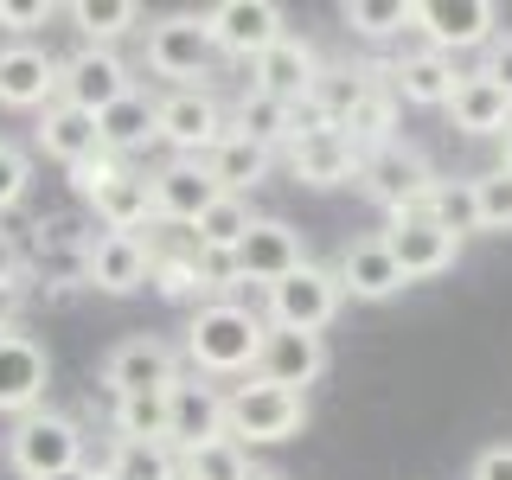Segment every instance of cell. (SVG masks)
Wrapping results in <instances>:
<instances>
[{"label": "cell", "mask_w": 512, "mask_h": 480, "mask_svg": "<svg viewBox=\"0 0 512 480\" xmlns=\"http://www.w3.org/2000/svg\"><path fill=\"white\" fill-rule=\"evenodd\" d=\"M256 346H263V314H250L244 301L212 295L186 320V359L199 378H250Z\"/></svg>", "instance_id": "obj_1"}, {"label": "cell", "mask_w": 512, "mask_h": 480, "mask_svg": "<svg viewBox=\"0 0 512 480\" xmlns=\"http://www.w3.org/2000/svg\"><path fill=\"white\" fill-rule=\"evenodd\" d=\"M7 468L20 480H52V474L84 468V429L52 404L13 416L7 423Z\"/></svg>", "instance_id": "obj_2"}, {"label": "cell", "mask_w": 512, "mask_h": 480, "mask_svg": "<svg viewBox=\"0 0 512 480\" xmlns=\"http://www.w3.org/2000/svg\"><path fill=\"white\" fill-rule=\"evenodd\" d=\"M436 180H442V173L429 167V154L416 148V141H404V135H397L391 148H378V154L359 160V186H365V199H372L384 218L423 212V199H429Z\"/></svg>", "instance_id": "obj_3"}, {"label": "cell", "mask_w": 512, "mask_h": 480, "mask_svg": "<svg viewBox=\"0 0 512 480\" xmlns=\"http://www.w3.org/2000/svg\"><path fill=\"white\" fill-rule=\"evenodd\" d=\"M301 423H308V397H295V391H276V384H256V378L224 391V436L244 448L288 442V436H301Z\"/></svg>", "instance_id": "obj_4"}, {"label": "cell", "mask_w": 512, "mask_h": 480, "mask_svg": "<svg viewBox=\"0 0 512 480\" xmlns=\"http://www.w3.org/2000/svg\"><path fill=\"white\" fill-rule=\"evenodd\" d=\"M263 301H269L263 327H282V333H327L346 295H340V282H333V269L301 263V269H288L282 282H269Z\"/></svg>", "instance_id": "obj_5"}, {"label": "cell", "mask_w": 512, "mask_h": 480, "mask_svg": "<svg viewBox=\"0 0 512 480\" xmlns=\"http://www.w3.org/2000/svg\"><path fill=\"white\" fill-rule=\"evenodd\" d=\"M410 32L442 58L487 52L493 32H500V7L493 0H423V7H410Z\"/></svg>", "instance_id": "obj_6"}, {"label": "cell", "mask_w": 512, "mask_h": 480, "mask_svg": "<svg viewBox=\"0 0 512 480\" xmlns=\"http://www.w3.org/2000/svg\"><path fill=\"white\" fill-rule=\"evenodd\" d=\"M218 45L205 32V13H167V20L148 26V71L167 77V90H186L212 71Z\"/></svg>", "instance_id": "obj_7"}, {"label": "cell", "mask_w": 512, "mask_h": 480, "mask_svg": "<svg viewBox=\"0 0 512 480\" xmlns=\"http://www.w3.org/2000/svg\"><path fill=\"white\" fill-rule=\"evenodd\" d=\"M128 90H135V77L116 58V45H77L71 58H58V103L84 109V116H103Z\"/></svg>", "instance_id": "obj_8"}, {"label": "cell", "mask_w": 512, "mask_h": 480, "mask_svg": "<svg viewBox=\"0 0 512 480\" xmlns=\"http://www.w3.org/2000/svg\"><path fill=\"white\" fill-rule=\"evenodd\" d=\"M154 135L173 148V160H199L212 141L224 135V109L205 84H186V90H167L154 96Z\"/></svg>", "instance_id": "obj_9"}, {"label": "cell", "mask_w": 512, "mask_h": 480, "mask_svg": "<svg viewBox=\"0 0 512 480\" xmlns=\"http://www.w3.org/2000/svg\"><path fill=\"white\" fill-rule=\"evenodd\" d=\"M173 378H180V352L167 340H154V333H128L103 359V391L109 397H160Z\"/></svg>", "instance_id": "obj_10"}, {"label": "cell", "mask_w": 512, "mask_h": 480, "mask_svg": "<svg viewBox=\"0 0 512 480\" xmlns=\"http://www.w3.org/2000/svg\"><path fill=\"white\" fill-rule=\"evenodd\" d=\"M231 263V276L237 282H256V288H269V282H282L288 269H301L308 263V244H301V231L288 218H256L244 237H237V250L224 256Z\"/></svg>", "instance_id": "obj_11"}, {"label": "cell", "mask_w": 512, "mask_h": 480, "mask_svg": "<svg viewBox=\"0 0 512 480\" xmlns=\"http://www.w3.org/2000/svg\"><path fill=\"white\" fill-rule=\"evenodd\" d=\"M224 436V391L199 372H180L167 384V448L173 455H192V448Z\"/></svg>", "instance_id": "obj_12"}, {"label": "cell", "mask_w": 512, "mask_h": 480, "mask_svg": "<svg viewBox=\"0 0 512 480\" xmlns=\"http://www.w3.org/2000/svg\"><path fill=\"white\" fill-rule=\"evenodd\" d=\"M320 372H327V340H320V333L263 327V346H256V365H250L256 384H276V391L308 397V384H320Z\"/></svg>", "instance_id": "obj_13"}, {"label": "cell", "mask_w": 512, "mask_h": 480, "mask_svg": "<svg viewBox=\"0 0 512 480\" xmlns=\"http://www.w3.org/2000/svg\"><path fill=\"white\" fill-rule=\"evenodd\" d=\"M205 32H212L218 52L250 64L256 52H269V45L288 32V13L276 7V0H218V7L205 13Z\"/></svg>", "instance_id": "obj_14"}, {"label": "cell", "mask_w": 512, "mask_h": 480, "mask_svg": "<svg viewBox=\"0 0 512 480\" xmlns=\"http://www.w3.org/2000/svg\"><path fill=\"white\" fill-rule=\"evenodd\" d=\"M384 250H391V263L404 269V282H429V276H442V269H455L461 237H448L442 224L423 218V212H404V218H391V231H384Z\"/></svg>", "instance_id": "obj_15"}, {"label": "cell", "mask_w": 512, "mask_h": 480, "mask_svg": "<svg viewBox=\"0 0 512 480\" xmlns=\"http://www.w3.org/2000/svg\"><path fill=\"white\" fill-rule=\"evenodd\" d=\"M45 384H52V359L32 333H0V416H26L45 404Z\"/></svg>", "instance_id": "obj_16"}, {"label": "cell", "mask_w": 512, "mask_h": 480, "mask_svg": "<svg viewBox=\"0 0 512 480\" xmlns=\"http://www.w3.org/2000/svg\"><path fill=\"white\" fill-rule=\"evenodd\" d=\"M148 282L160 301H192V308H205L212 301V256H205L192 237L180 231V244H154L148 237Z\"/></svg>", "instance_id": "obj_17"}, {"label": "cell", "mask_w": 512, "mask_h": 480, "mask_svg": "<svg viewBox=\"0 0 512 480\" xmlns=\"http://www.w3.org/2000/svg\"><path fill=\"white\" fill-rule=\"evenodd\" d=\"M58 103V58L32 39L0 45V109H45Z\"/></svg>", "instance_id": "obj_18"}, {"label": "cell", "mask_w": 512, "mask_h": 480, "mask_svg": "<svg viewBox=\"0 0 512 480\" xmlns=\"http://www.w3.org/2000/svg\"><path fill=\"white\" fill-rule=\"evenodd\" d=\"M84 282L103 288V295H135V288H148V237L96 231L84 244Z\"/></svg>", "instance_id": "obj_19"}, {"label": "cell", "mask_w": 512, "mask_h": 480, "mask_svg": "<svg viewBox=\"0 0 512 480\" xmlns=\"http://www.w3.org/2000/svg\"><path fill=\"white\" fill-rule=\"evenodd\" d=\"M314 71H320V52L308 39H295V32H282L269 52H256L250 58V90L256 96H276V103H301L314 84Z\"/></svg>", "instance_id": "obj_20"}, {"label": "cell", "mask_w": 512, "mask_h": 480, "mask_svg": "<svg viewBox=\"0 0 512 480\" xmlns=\"http://www.w3.org/2000/svg\"><path fill=\"white\" fill-rule=\"evenodd\" d=\"M448 122L474 141H500L506 122H512V96L493 84L487 71H455V90H448Z\"/></svg>", "instance_id": "obj_21"}, {"label": "cell", "mask_w": 512, "mask_h": 480, "mask_svg": "<svg viewBox=\"0 0 512 480\" xmlns=\"http://www.w3.org/2000/svg\"><path fill=\"white\" fill-rule=\"evenodd\" d=\"M212 199H218V186L205 180L199 160H167V167L148 173V205H154L160 224H180V231H192V218H199Z\"/></svg>", "instance_id": "obj_22"}, {"label": "cell", "mask_w": 512, "mask_h": 480, "mask_svg": "<svg viewBox=\"0 0 512 480\" xmlns=\"http://www.w3.org/2000/svg\"><path fill=\"white\" fill-rule=\"evenodd\" d=\"M333 282H340V295H352V301H391V295H404V269L391 263L384 237H352V244L340 250V263H333Z\"/></svg>", "instance_id": "obj_23"}, {"label": "cell", "mask_w": 512, "mask_h": 480, "mask_svg": "<svg viewBox=\"0 0 512 480\" xmlns=\"http://www.w3.org/2000/svg\"><path fill=\"white\" fill-rule=\"evenodd\" d=\"M378 84L391 90L397 103H410V109H442L448 90H455V58H442V52H429V45H416V52H404L397 64H384Z\"/></svg>", "instance_id": "obj_24"}, {"label": "cell", "mask_w": 512, "mask_h": 480, "mask_svg": "<svg viewBox=\"0 0 512 480\" xmlns=\"http://www.w3.org/2000/svg\"><path fill=\"white\" fill-rule=\"evenodd\" d=\"M288 173H295L301 186H314V192H333V186L359 180V154H352V141L340 128H320V135L288 141Z\"/></svg>", "instance_id": "obj_25"}, {"label": "cell", "mask_w": 512, "mask_h": 480, "mask_svg": "<svg viewBox=\"0 0 512 480\" xmlns=\"http://www.w3.org/2000/svg\"><path fill=\"white\" fill-rule=\"evenodd\" d=\"M269 160H276L269 148H256V141L237 135V128H224L212 148L199 154V167H205V180H212L218 192H237V199H244V192H256L269 180Z\"/></svg>", "instance_id": "obj_26"}, {"label": "cell", "mask_w": 512, "mask_h": 480, "mask_svg": "<svg viewBox=\"0 0 512 480\" xmlns=\"http://www.w3.org/2000/svg\"><path fill=\"white\" fill-rule=\"evenodd\" d=\"M84 205L96 212V224H103V231H128V237H141V231L154 224V205H148V173H135V167H122L109 186H96Z\"/></svg>", "instance_id": "obj_27"}, {"label": "cell", "mask_w": 512, "mask_h": 480, "mask_svg": "<svg viewBox=\"0 0 512 480\" xmlns=\"http://www.w3.org/2000/svg\"><path fill=\"white\" fill-rule=\"evenodd\" d=\"M39 148H45V160H58V167L71 173L77 160L103 154V141H96V116H84V109H71V103H45L39 109Z\"/></svg>", "instance_id": "obj_28"}, {"label": "cell", "mask_w": 512, "mask_h": 480, "mask_svg": "<svg viewBox=\"0 0 512 480\" xmlns=\"http://www.w3.org/2000/svg\"><path fill=\"white\" fill-rule=\"evenodd\" d=\"M96 141H103V154H141L148 141H160L154 135V96L148 90H128L122 103H109L103 116H96Z\"/></svg>", "instance_id": "obj_29"}, {"label": "cell", "mask_w": 512, "mask_h": 480, "mask_svg": "<svg viewBox=\"0 0 512 480\" xmlns=\"http://www.w3.org/2000/svg\"><path fill=\"white\" fill-rule=\"evenodd\" d=\"M378 84V71L372 64H320L314 71V84H308V103L327 116V128H340L352 116V103H359L365 90Z\"/></svg>", "instance_id": "obj_30"}, {"label": "cell", "mask_w": 512, "mask_h": 480, "mask_svg": "<svg viewBox=\"0 0 512 480\" xmlns=\"http://www.w3.org/2000/svg\"><path fill=\"white\" fill-rule=\"evenodd\" d=\"M340 135L352 141V154H359V160L378 154V148H391V141H397V96L384 90V84H372L359 103H352V116L340 122Z\"/></svg>", "instance_id": "obj_31"}, {"label": "cell", "mask_w": 512, "mask_h": 480, "mask_svg": "<svg viewBox=\"0 0 512 480\" xmlns=\"http://www.w3.org/2000/svg\"><path fill=\"white\" fill-rule=\"evenodd\" d=\"M250 224H256L250 199H237V192H218V199L205 205L199 218H192V231H186V237H192V244H199L205 256H231V250H237V237H244Z\"/></svg>", "instance_id": "obj_32"}, {"label": "cell", "mask_w": 512, "mask_h": 480, "mask_svg": "<svg viewBox=\"0 0 512 480\" xmlns=\"http://www.w3.org/2000/svg\"><path fill=\"white\" fill-rule=\"evenodd\" d=\"M64 20L84 32V45H116L122 32L141 26V7L135 0H77V7H64Z\"/></svg>", "instance_id": "obj_33"}, {"label": "cell", "mask_w": 512, "mask_h": 480, "mask_svg": "<svg viewBox=\"0 0 512 480\" xmlns=\"http://www.w3.org/2000/svg\"><path fill=\"white\" fill-rule=\"evenodd\" d=\"M103 480H180V455L167 442H116Z\"/></svg>", "instance_id": "obj_34"}, {"label": "cell", "mask_w": 512, "mask_h": 480, "mask_svg": "<svg viewBox=\"0 0 512 480\" xmlns=\"http://www.w3.org/2000/svg\"><path fill=\"white\" fill-rule=\"evenodd\" d=\"M231 128L244 141H256V148H288V103H276V96H256V90H244L237 96V116H231Z\"/></svg>", "instance_id": "obj_35"}, {"label": "cell", "mask_w": 512, "mask_h": 480, "mask_svg": "<svg viewBox=\"0 0 512 480\" xmlns=\"http://www.w3.org/2000/svg\"><path fill=\"white\" fill-rule=\"evenodd\" d=\"M250 474V448L218 436L205 448H192V455H180V480H244Z\"/></svg>", "instance_id": "obj_36"}, {"label": "cell", "mask_w": 512, "mask_h": 480, "mask_svg": "<svg viewBox=\"0 0 512 480\" xmlns=\"http://www.w3.org/2000/svg\"><path fill=\"white\" fill-rule=\"evenodd\" d=\"M340 26L359 39H397V32H410V0H346Z\"/></svg>", "instance_id": "obj_37"}, {"label": "cell", "mask_w": 512, "mask_h": 480, "mask_svg": "<svg viewBox=\"0 0 512 480\" xmlns=\"http://www.w3.org/2000/svg\"><path fill=\"white\" fill-rule=\"evenodd\" d=\"M474 186V231H512V173L493 167V173H468Z\"/></svg>", "instance_id": "obj_38"}, {"label": "cell", "mask_w": 512, "mask_h": 480, "mask_svg": "<svg viewBox=\"0 0 512 480\" xmlns=\"http://www.w3.org/2000/svg\"><path fill=\"white\" fill-rule=\"evenodd\" d=\"M116 442H167V391L116 397Z\"/></svg>", "instance_id": "obj_39"}, {"label": "cell", "mask_w": 512, "mask_h": 480, "mask_svg": "<svg viewBox=\"0 0 512 480\" xmlns=\"http://www.w3.org/2000/svg\"><path fill=\"white\" fill-rule=\"evenodd\" d=\"M423 218H436L448 237H468L474 231V186L468 180H436L423 199Z\"/></svg>", "instance_id": "obj_40"}, {"label": "cell", "mask_w": 512, "mask_h": 480, "mask_svg": "<svg viewBox=\"0 0 512 480\" xmlns=\"http://www.w3.org/2000/svg\"><path fill=\"white\" fill-rule=\"evenodd\" d=\"M26 186H32V160L20 141H0V212H13V205L26 199Z\"/></svg>", "instance_id": "obj_41"}, {"label": "cell", "mask_w": 512, "mask_h": 480, "mask_svg": "<svg viewBox=\"0 0 512 480\" xmlns=\"http://www.w3.org/2000/svg\"><path fill=\"white\" fill-rule=\"evenodd\" d=\"M64 7H52V0H0V32H13V39H26V32L52 26Z\"/></svg>", "instance_id": "obj_42"}, {"label": "cell", "mask_w": 512, "mask_h": 480, "mask_svg": "<svg viewBox=\"0 0 512 480\" xmlns=\"http://www.w3.org/2000/svg\"><path fill=\"white\" fill-rule=\"evenodd\" d=\"M122 167H128V160H116V154H90V160H77V167H71V192H77V199H90V192H96V186H109Z\"/></svg>", "instance_id": "obj_43"}, {"label": "cell", "mask_w": 512, "mask_h": 480, "mask_svg": "<svg viewBox=\"0 0 512 480\" xmlns=\"http://www.w3.org/2000/svg\"><path fill=\"white\" fill-rule=\"evenodd\" d=\"M474 71H487L493 84H500V90L512 96V32H506V26L493 32V45H487V52H480V64H474Z\"/></svg>", "instance_id": "obj_44"}, {"label": "cell", "mask_w": 512, "mask_h": 480, "mask_svg": "<svg viewBox=\"0 0 512 480\" xmlns=\"http://www.w3.org/2000/svg\"><path fill=\"white\" fill-rule=\"evenodd\" d=\"M0 288H26V244L0 231Z\"/></svg>", "instance_id": "obj_45"}, {"label": "cell", "mask_w": 512, "mask_h": 480, "mask_svg": "<svg viewBox=\"0 0 512 480\" xmlns=\"http://www.w3.org/2000/svg\"><path fill=\"white\" fill-rule=\"evenodd\" d=\"M468 480H512V442L480 448V455H474V468H468Z\"/></svg>", "instance_id": "obj_46"}, {"label": "cell", "mask_w": 512, "mask_h": 480, "mask_svg": "<svg viewBox=\"0 0 512 480\" xmlns=\"http://www.w3.org/2000/svg\"><path fill=\"white\" fill-rule=\"evenodd\" d=\"M20 308H26V288H0V333L20 327Z\"/></svg>", "instance_id": "obj_47"}, {"label": "cell", "mask_w": 512, "mask_h": 480, "mask_svg": "<svg viewBox=\"0 0 512 480\" xmlns=\"http://www.w3.org/2000/svg\"><path fill=\"white\" fill-rule=\"evenodd\" d=\"M500 167L512 173V122H506V135H500Z\"/></svg>", "instance_id": "obj_48"}, {"label": "cell", "mask_w": 512, "mask_h": 480, "mask_svg": "<svg viewBox=\"0 0 512 480\" xmlns=\"http://www.w3.org/2000/svg\"><path fill=\"white\" fill-rule=\"evenodd\" d=\"M52 480H103L96 468H71V474H52Z\"/></svg>", "instance_id": "obj_49"}, {"label": "cell", "mask_w": 512, "mask_h": 480, "mask_svg": "<svg viewBox=\"0 0 512 480\" xmlns=\"http://www.w3.org/2000/svg\"><path fill=\"white\" fill-rule=\"evenodd\" d=\"M244 480H282V474H276V468H256V461H250V474H244Z\"/></svg>", "instance_id": "obj_50"}]
</instances>
